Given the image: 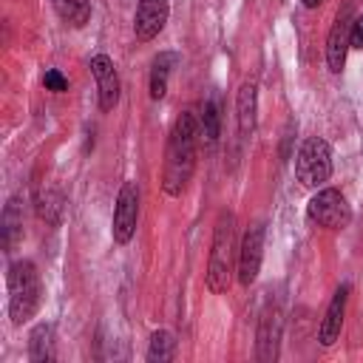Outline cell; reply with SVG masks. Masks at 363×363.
Returning a JSON list of instances; mask_svg holds the SVG:
<instances>
[{
	"mask_svg": "<svg viewBox=\"0 0 363 363\" xmlns=\"http://www.w3.org/2000/svg\"><path fill=\"white\" fill-rule=\"evenodd\" d=\"M346 301H349V286L343 284V286L332 295V301H329V306H326V315H323V320H320V329H318L320 346H332V343L337 340L340 326H343V315H346Z\"/></svg>",
	"mask_w": 363,
	"mask_h": 363,
	"instance_id": "obj_12",
	"label": "cell"
},
{
	"mask_svg": "<svg viewBox=\"0 0 363 363\" xmlns=\"http://www.w3.org/2000/svg\"><path fill=\"white\" fill-rule=\"evenodd\" d=\"M51 6L60 14V20H65L74 28L85 26L88 17H91V3L88 0H51Z\"/></svg>",
	"mask_w": 363,
	"mask_h": 363,
	"instance_id": "obj_16",
	"label": "cell"
},
{
	"mask_svg": "<svg viewBox=\"0 0 363 363\" xmlns=\"http://www.w3.org/2000/svg\"><path fill=\"white\" fill-rule=\"evenodd\" d=\"M201 136L207 145L218 142V102H216V96H210L201 108Z\"/></svg>",
	"mask_w": 363,
	"mask_h": 363,
	"instance_id": "obj_18",
	"label": "cell"
},
{
	"mask_svg": "<svg viewBox=\"0 0 363 363\" xmlns=\"http://www.w3.org/2000/svg\"><path fill=\"white\" fill-rule=\"evenodd\" d=\"M54 329L48 323H37L28 335V357L31 363H48L54 357Z\"/></svg>",
	"mask_w": 363,
	"mask_h": 363,
	"instance_id": "obj_14",
	"label": "cell"
},
{
	"mask_svg": "<svg viewBox=\"0 0 363 363\" xmlns=\"http://www.w3.org/2000/svg\"><path fill=\"white\" fill-rule=\"evenodd\" d=\"M167 14H170V3L167 0H139L136 17H133V34H136V40L139 43L153 40L164 28Z\"/></svg>",
	"mask_w": 363,
	"mask_h": 363,
	"instance_id": "obj_9",
	"label": "cell"
},
{
	"mask_svg": "<svg viewBox=\"0 0 363 363\" xmlns=\"http://www.w3.org/2000/svg\"><path fill=\"white\" fill-rule=\"evenodd\" d=\"M306 216L309 221H315L318 227H326V230H340L352 221V207L346 201V196L335 187H323L318 190L309 204H306Z\"/></svg>",
	"mask_w": 363,
	"mask_h": 363,
	"instance_id": "obj_5",
	"label": "cell"
},
{
	"mask_svg": "<svg viewBox=\"0 0 363 363\" xmlns=\"http://www.w3.org/2000/svg\"><path fill=\"white\" fill-rule=\"evenodd\" d=\"M352 0H346L326 37V65L332 74H340L346 65V51L352 48Z\"/></svg>",
	"mask_w": 363,
	"mask_h": 363,
	"instance_id": "obj_6",
	"label": "cell"
},
{
	"mask_svg": "<svg viewBox=\"0 0 363 363\" xmlns=\"http://www.w3.org/2000/svg\"><path fill=\"white\" fill-rule=\"evenodd\" d=\"M43 298L40 275L31 261H14L9 269V315L14 326H23L34 318Z\"/></svg>",
	"mask_w": 363,
	"mask_h": 363,
	"instance_id": "obj_3",
	"label": "cell"
},
{
	"mask_svg": "<svg viewBox=\"0 0 363 363\" xmlns=\"http://www.w3.org/2000/svg\"><path fill=\"white\" fill-rule=\"evenodd\" d=\"M301 3H303V6H306V9H318V6H320V3H323V0H301Z\"/></svg>",
	"mask_w": 363,
	"mask_h": 363,
	"instance_id": "obj_21",
	"label": "cell"
},
{
	"mask_svg": "<svg viewBox=\"0 0 363 363\" xmlns=\"http://www.w3.org/2000/svg\"><path fill=\"white\" fill-rule=\"evenodd\" d=\"M136 221H139V187L133 182H125L119 187L116 210H113V227H111L113 241L128 244L136 233Z\"/></svg>",
	"mask_w": 363,
	"mask_h": 363,
	"instance_id": "obj_7",
	"label": "cell"
},
{
	"mask_svg": "<svg viewBox=\"0 0 363 363\" xmlns=\"http://www.w3.org/2000/svg\"><path fill=\"white\" fill-rule=\"evenodd\" d=\"M43 85H45L48 91H54V94H62V91H68V79H65L60 71H54V68H48V71L43 74Z\"/></svg>",
	"mask_w": 363,
	"mask_h": 363,
	"instance_id": "obj_19",
	"label": "cell"
},
{
	"mask_svg": "<svg viewBox=\"0 0 363 363\" xmlns=\"http://www.w3.org/2000/svg\"><path fill=\"white\" fill-rule=\"evenodd\" d=\"M295 176L303 187H320L332 176V147L326 139L312 136L301 145L295 156Z\"/></svg>",
	"mask_w": 363,
	"mask_h": 363,
	"instance_id": "obj_4",
	"label": "cell"
},
{
	"mask_svg": "<svg viewBox=\"0 0 363 363\" xmlns=\"http://www.w3.org/2000/svg\"><path fill=\"white\" fill-rule=\"evenodd\" d=\"M91 74L96 79V91H99V108L102 111H113L119 102V74L116 65L108 54H96L91 57Z\"/></svg>",
	"mask_w": 363,
	"mask_h": 363,
	"instance_id": "obj_10",
	"label": "cell"
},
{
	"mask_svg": "<svg viewBox=\"0 0 363 363\" xmlns=\"http://www.w3.org/2000/svg\"><path fill=\"white\" fill-rule=\"evenodd\" d=\"M352 48H363V14L352 20Z\"/></svg>",
	"mask_w": 363,
	"mask_h": 363,
	"instance_id": "obj_20",
	"label": "cell"
},
{
	"mask_svg": "<svg viewBox=\"0 0 363 363\" xmlns=\"http://www.w3.org/2000/svg\"><path fill=\"white\" fill-rule=\"evenodd\" d=\"M235 116H238V130L241 136H252L255 130V119H258V91L255 82H244L238 88V99H235Z\"/></svg>",
	"mask_w": 363,
	"mask_h": 363,
	"instance_id": "obj_13",
	"label": "cell"
},
{
	"mask_svg": "<svg viewBox=\"0 0 363 363\" xmlns=\"http://www.w3.org/2000/svg\"><path fill=\"white\" fill-rule=\"evenodd\" d=\"M173 346H176L173 335H170V332H164V329H159V332H153V335H150V343H147V354H145V360H147V363H167V360L173 357Z\"/></svg>",
	"mask_w": 363,
	"mask_h": 363,
	"instance_id": "obj_17",
	"label": "cell"
},
{
	"mask_svg": "<svg viewBox=\"0 0 363 363\" xmlns=\"http://www.w3.org/2000/svg\"><path fill=\"white\" fill-rule=\"evenodd\" d=\"M278 343H281V306L269 303L261 315L258 323V360H275L278 357Z\"/></svg>",
	"mask_w": 363,
	"mask_h": 363,
	"instance_id": "obj_11",
	"label": "cell"
},
{
	"mask_svg": "<svg viewBox=\"0 0 363 363\" xmlns=\"http://www.w3.org/2000/svg\"><path fill=\"white\" fill-rule=\"evenodd\" d=\"M176 65V54L170 51H162L153 65H150V99H162L167 94V79H170V71Z\"/></svg>",
	"mask_w": 363,
	"mask_h": 363,
	"instance_id": "obj_15",
	"label": "cell"
},
{
	"mask_svg": "<svg viewBox=\"0 0 363 363\" xmlns=\"http://www.w3.org/2000/svg\"><path fill=\"white\" fill-rule=\"evenodd\" d=\"M233 267H235V216L230 210H221L216 230H213L210 264H207V275H204V284L213 295L227 292Z\"/></svg>",
	"mask_w": 363,
	"mask_h": 363,
	"instance_id": "obj_2",
	"label": "cell"
},
{
	"mask_svg": "<svg viewBox=\"0 0 363 363\" xmlns=\"http://www.w3.org/2000/svg\"><path fill=\"white\" fill-rule=\"evenodd\" d=\"M196 139H199V128H196V116L193 113H182L173 122V130L167 136V153H164V176H162V187L167 196H182L193 167H196Z\"/></svg>",
	"mask_w": 363,
	"mask_h": 363,
	"instance_id": "obj_1",
	"label": "cell"
},
{
	"mask_svg": "<svg viewBox=\"0 0 363 363\" xmlns=\"http://www.w3.org/2000/svg\"><path fill=\"white\" fill-rule=\"evenodd\" d=\"M261 261H264V224H252L244 238H241V250H238V281L241 286H252L258 272H261Z\"/></svg>",
	"mask_w": 363,
	"mask_h": 363,
	"instance_id": "obj_8",
	"label": "cell"
}]
</instances>
